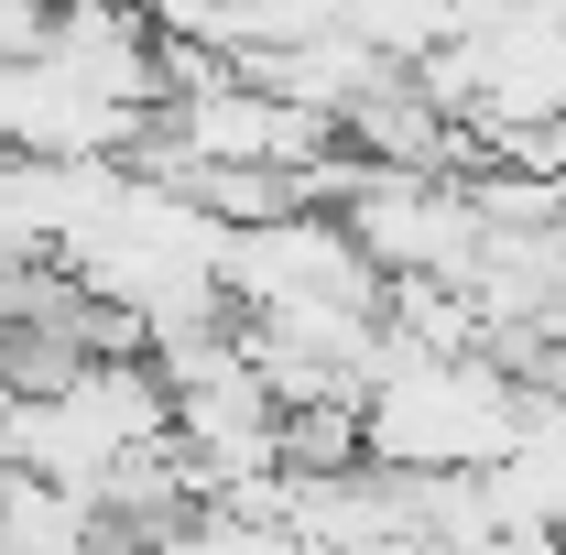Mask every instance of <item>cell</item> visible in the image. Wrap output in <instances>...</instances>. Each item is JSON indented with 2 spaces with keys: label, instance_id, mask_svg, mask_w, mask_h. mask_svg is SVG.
Listing matches in <instances>:
<instances>
[{
  "label": "cell",
  "instance_id": "cell-3",
  "mask_svg": "<svg viewBox=\"0 0 566 555\" xmlns=\"http://www.w3.org/2000/svg\"><path fill=\"white\" fill-rule=\"evenodd\" d=\"M218 283L240 305H392V273L349 240L338 208H305V218H262V229H229L218 251Z\"/></svg>",
  "mask_w": 566,
  "mask_h": 555
},
{
  "label": "cell",
  "instance_id": "cell-2",
  "mask_svg": "<svg viewBox=\"0 0 566 555\" xmlns=\"http://www.w3.org/2000/svg\"><path fill=\"white\" fill-rule=\"evenodd\" d=\"M349 240L381 262V273H436V283H469L480 251H491V218L469 197V175H392V164H359L349 186Z\"/></svg>",
  "mask_w": 566,
  "mask_h": 555
},
{
  "label": "cell",
  "instance_id": "cell-5",
  "mask_svg": "<svg viewBox=\"0 0 566 555\" xmlns=\"http://www.w3.org/2000/svg\"><path fill=\"white\" fill-rule=\"evenodd\" d=\"M283 469H294V480L370 469V415H359V404H283Z\"/></svg>",
  "mask_w": 566,
  "mask_h": 555
},
{
  "label": "cell",
  "instance_id": "cell-1",
  "mask_svg": "<svg viewBox=\"0 0 566 555\" xmlns=\"http://www.w3.org/2000/svg\"><path fill=\"white\" fill-rule=\"evenodd\" d=\"M359 415H370V458L381 469H512L523 436H534V392L491 348H469V359L392 348V370L370 381Z\"/></svg>",
  "mask_w": 566,
  "mask_h": 555
},
{
  "label": "cell",
  "instance_id": "cell-7",
  "mask_svg": "<svg viewBox=\"0 0 566 555\" xmlns=\"http://www.w3.org/2000/svg\"><path fill=\"white\" fill-rule=\"evenodd\" d=\"M44 33H55V0H0V66L44 55Z\"/></svg>",
  "mask_w": 566,
  "mask_h": 555
},
{
  "label": "cell",
  "instance_id": "cell-6",
  "mask_svg": "<svg viewBox=\"0 0 566 555\" xmlns=\"http://www.w3.org/2000/svg\"><path fill=\"white\" fill-rule=\"evenodd\" d=\"M76 370H87V348L66 327H0V381L22 392V404H55Z\"/></svg>",
  "mask_w": 566,
  "mask_h": 555
},
{
  "label": "cell",
  "instance_id": "cell-8",
  "mask_svg": "<svg viewBox=\"0 0 566 555\" xmlns=\"http://www.w3.org/2000/svg\"><path fill=\"white\" fill-rule=\"evenodd\" d=\"M11 404H22V392H11V381H0V469H11Z\"/></svg>",
  "mask_w": 566,
  "mask_h": 555
},
{
  "label": "cell",
  "instance_id": "cell-4",
  "mask_svg": "<svg viewBox=\"0 0 566 555\" xmlns=\"http://www.w3.org/2000/svg\"><path fill=\"white\" fill-rule=\"evenodd\" d=\"M55 404H66L76 447L98 458V480H109V458H132V447H153V436H175V381H164L153 348H142V359H87Z\"/></svg>",
  "mask_w": 566,
  "mask_h": 555
}]
</instances>
